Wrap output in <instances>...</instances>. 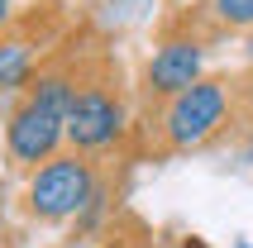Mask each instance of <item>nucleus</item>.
I'll use <instances>...</instances> for the list:
<instances>
[{"label": "nucleus", "mask_w": 253, "mask_h": 248, "mask_svg": "<svg viewBox=\"0 0 253 248\" xmlns=\"http://www.w3.org/2000/svg\"><path fill=\"white\" fill-rule=\"evenodd\" d=\"M72 86H77L72 62H53L24 82V96L5 120V153L14 167H39L67 143Z\"/></svg>", "instance_id": "obj_1"}, {"label": "nucleus", "mask_w": 253, "mask_h": 248, "mask_svg": "<svg viewBox=\"0 0 253 248\" xmlns=\"http://www.w3.org/2000/svg\"><path fill=\"white\" fill-rule=\"evenodd\" d=\"M234 82L229 77H201L182 91V96L163 100V115H158V134H163V148L168 153H196L206 148L211 138H220L234 120Z\"/></svg>", "instance_id": "obj_2"}, {"label": "nucleus", "mask_w": 253, "mask_h": 248, "mask_svg": "<svg viewBox=\"0 0 253 248\" xmlns=\"http://www.w3.org/2000/svg\"><path fill=\"white\" fill-rule=\"evenodd\" d=\"M91 201H96V163H91V153H77V148L39 163L24 186V210L39 224L77 220Z\"/></svg>", "instance_id": "obj_3"}, {"label": "nucleus", "mask_w": 253, "mask_h": 248, "mask_svg": "<svg viewBox=\"0 0 253 248\" xmlns=\"http://www.w3.org/2000/svg\"><path fill=\"white\" fill-rule=\"evenodd\" d=\"M120 134H125V100L110 77L105 72L77 77L67 105V143L77 153H105L110 143H120Z\"/></svg>", "instance_id": "obj_4"}, {"label": "nucleus", "mask_w": 253, "mask_h": 248, "mask_svg": "<svg viewBox=\"0 0 253 248\" xmlns=\"http://www.w3.org/2000/svg\"><path fill=\"white\" fill-rule=\"evenodd\" d=\"M201 62H206V39L196 29H168L143 67V91L153 100L182 96L191 82H201Z\"/></svg>", "instance_id": "obj_5"}, {"label": "nucleus", "mask_w": 253, "mask_h": 248, "mask_svg": "<svg viewBox=\"0 0 253 248\" xmlns=\"http://www.w3.org/2000/svg\"><path fill=\"white\" fill-rule=\"evenodd\" d=\"M48 39H53V29H39V5L19 24H5V34H0V91H19L34 77V62L43 53L39 43Z\"/></svg>", "instance_id": "obj_6"}, {"label": "nucleus", "mask_w": 253, "mask_h": 248, "mask_svg": "<svg viewBox=\"0 0 253 248\" xmlns=\"http://www.w3.org/2000/svg\"><path fill=\"white\" fill-rule=\"evenodd\" d=\"M196 14L215 34H249L253 29V0H201Z\"/></svg>", "instance_id": "obj_7"}, {"label": "nucleus", "mask_w": 253, "mask_h": 248, "mask_svg": "<svg viewBox=\"0 0 253 248\" xmlns=\"http://www.w3.org/2000/svg\"><path fill=\"white\" fill-rule=\"evenodd\" d=\"M5 24H10V5L0 0V34H5Z\"/></svg>", "instance_id": "obj_8"}, {"label": "nucleus", "mask_w": 253, "mask_h": 248, "mask_svg": "<svg viewBox=\"0 0 253 248\" xmlns=\"http://www.w3.org/2000/svg\"><path fill=\"white\" fill-rule=\"evenodd\" d=\"M5 5H10V0H5Z\"/></svg>", "instance_id": "obj_9"}]
</instances>
